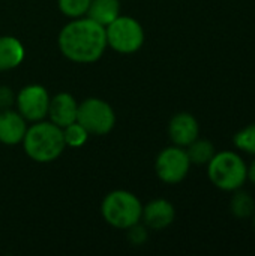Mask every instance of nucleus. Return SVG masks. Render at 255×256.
Masks as SVG:
<instances>
[{
	"label": "nucleus",
	"instance_id": "obj_1",
	"mask_svg": "<svg viewBox=\"0 0 255 256\" xmlns=\"http://www.w3.org/2000/svg\"><path fill=\"white\" fill-rule=\"evenodd\" d=\"M105 27L92 18H75L59 33L62 54L75 63H93L99 60L107 48Z\"/></svg>",
	"mask_w": 255,
	"mask_h": 256
},
{
	"label": "nucleus",
	"instance_id": "obj_2",
	"mask_svg": "<svg viewBox=\"0 0 255 256\" xmlns=\"http://www.w3.org/2000/svg\"><path fill=\"white\" fill-rule=\"evenodd\" d=\"M26 154L39 164L56 160L65 150L63 130L53 122H35L23 138Z\"/></svg>",
	"mask_w": 255,
	"mask_h": 256
},
{
	"label": "nucleus",
	"instance_id": "obj_3",
	"mask_svg": "<svg viewBox=\"0 0 255 256\" xmlns=\"http://www.w3.org/2000/svg\"><path fill=\"white\" fill-rule=\"evenodd\" d=\"M207 176L218 189L234 192L248 180V165L236 152H219L207 164Z\"/></svg>",
	"mask_w": 255,
	"mask_h": 256
},
{
	"label": "nucleus",
	"instance_id": "obj_4",
	"mask_svg": "<svg viewBox=\"0 0 255 256\" xmlns=\"http://www.w3.org/2000/svg\"><path fill=\"white\" fill-rule=\"evenodd\" d=\"M101 212L108 225L117 230H128L140 224L143 204L134 194L128 190H114L104 198Z\"/></svg>",
	"mask_w": 255,
	"mask_h": 256
},
{
	"label": "nucleus",
	"instance_id": "obj_5",
	"mask_svg": "<svg viewBox=\"0 0 255 256\" xmlns=\"http://www.w3.org/2000/svg\"><path fill=\"white\" fill-rule=\"evenodd\" d=\"M107 45L120 54H134L144 44V30L141 24L125 15H119L105 27Z\"/></svg>",
	"mask_w": 255,
	"mask_h": 256
},
{
	"label": "nucleus",
	"instance_id": "obj_6",
	"mask_svg": "<svg viewBox=\"0 0 255 256\" xmlns=\"http://www.w3.org/2000/svg\"><path fill=\"white\" fill-rule=\"evenodd\" d=\"M77 122L89 135H107L116 124V116L110 104L98 98H89L78 105Z\"/></svg>",
	"mask_w": 255,
	"mask_h": 256
},
{
	"label": "nucleus",
	"instance_id": "obj_7",
	"mask_svg": "<svg viewBox=\"0 0 255 256\" xmlns=\"http://www.w3.org/2000/svg\"><path fill=\"white\" fill-rule=\"evenodd\" d=\"M191 165L192 164L188 158L186 150L179 146H171L164 148L158 154L155 170L161 182L167 184H177L185 180Z\"/></svg>",
	"mask_w": 255,
	"mask_h": 256
},
{
	"label": "nucleus",
	"instance_id": "obj_8",
	"mask_svg": "<svg viewBox=\"0 0 255 256\" xmlns=\"http://www.w3.org/2000/svg\"><path fill=\"white\" fill-rule=\"evenodd\" d=\"M18 112L26 118V122H41L48 116L50 94L47 88L39 84H30L20 90L15 96Z\"/></svg>",
	"mask_w": 255,
	"mask_h": 256
},
{
	"label": "nucleus",
	"instance_id": "obj_9",
	"mask_svg": "<svg viewBox=\"0 0 255 256\" xmlns=\"http://www.w3.org/2000/svg\"><path fill=\"white\" fill-rule=\"evenodd\" d=\"M168 135L174 146L188 147L200 135V126L197 118L189 112H179L173 116L168 124Z\"/></svg>",
	"mask_w": 255,
	"mask_h": 256
},
{
	"label": "nucleus",
	"instance_id": "obj_10",
	"mask_svg": "<svg viewBox=\"0 0 255 256\" xmlns=\"http://www.w3.org/2000/svg\"><path fill=\"white\" fill-rule=\"evenodd\" d=\"M77 111H78V104L75 98L69 93H59L50 99V106H48L50 122H53L62 129L77 122Z\"/></svg>",
	"mask_w": 255,
	"mask_h": 256
},
{
	"label": "nucleus",
	"instance_id": "obj_11",
	"mask_svg": "<svg viewBox=\"0 0 255 256\" xmlns=\"http://www.w3.org/2000/svg\"><path fill=\"white\" fill-rule=\"evenodd\" d=\"M27 124L26 118L18 112L9 110L0 111V142L6 146H14L23 142Z\"/></svg>",
	"mask_w": 255,
	"mask_h": 256
},
{
	"label": "nucleus",
	"instance_id": "obj_12",
	"mask_svg": "<svg viewBox=\"0 0 255 256\" xmlns=\"http://www.w3.org/2000/svg\"><path fill=\"white\" fill-rule=\"evenodd\" d=\"M176 212L170 201L167 200H155L150 201L146 207H143L141 219L146 226L152 230H164L170 226L174 220Z\"/></svg>",
	"mask_w": 255,
	"mask_h": 256
},
{
	"label": "nucleus",
	"instance_id": "obj_13",
	"mask_svg": "<svg viewBox=\"0 0 255 256\" xmlns=\"http://www.w3.org/2000/svg\"><path fill=\"white\" fill-rule=\"evenodd\" d=\"M23 58V44L14 36H0V72L17 68Z\"/></svg>",
	"mask_w": 255,
	"mask_h": 256
},
{
	"label": "nucleus",
	"instance_id": "obj_14",
	"mask_svg": "<svg viewBox=\"0 0 255 256\" xmlns=\"http://www.w3.org/2000/svg\"><path fill=\"white\" fill-rule=\"evenodd\" d=\"M86 15L107 27L120 15V0H92Z\"/></svg>",
	"mask_w": 255,
	"mask_h": 256
},
{
	"label": "nucleus",
	"instance_id": "obj_15",
	"mask_svg": "<svg viewBox=\"0 0 255 256\" xmlns=\"http://www.w3.org/2000/svg\"><path fill=\"white\" fill-rule=\"evenodd\" d=\"M188 158L191 164L194 165H207L210 159L215 156V146L209 140H200L197 138L188 146Z\"/></svg>",
	"mask_w": 255,
	"mask_h": 256
},
{
	"label": "nucleus",
	"instance_id": "obj_16",
	"mask_svg": "<svg viewBox=\"0 0 255 256\" xmlns=\"http://www.w3.org/2000/svg\"><path fill=\"white\" fill-rule=\"evenodd\" d=\"M230 210L231 214L237 219H248L254 214L255 201L248 192L234 190V195L230 201Z\"/></svg>",
	"mask_w": 255,
	"mask_h": 256
},
{
	"label": "nucleus",
	"instance_id": "obj_17",
	"mask_svg": "<svg viewBox=\"0 0 255 256\" xmlns=\"http://www.w3.org/2000/svg\"><path fill=\"white\" fill-rule=\"evenodd\" d=\"M233 142L239 150L255 156V123H251L239 132H236Z\"/></svg>",
	"mask_w": 255,
	"mask_h": 256
},
{
	"label": "nucleus",
	"instance_id": "obj_18",
	"mask_svg": "<svg viewBox=\"0 0 255 256\" xmlns=\"http://www.w3.org/2000/svg\"><path fill=\"white\" fill-rule=\"evenodd\" d=\"M62 130H63L65 144L69 147H81L89 138V132L78 122H74V123L65 126Z\"/></svg>",
	"mask_w": 255,
	"mask_h": 256
},
{
	"label": "nucleus",
	"instance_id": "obj_19",
	"mask_svg": "<svg viewBox=\"0 0 255 256\" xmlns=\"http://www.w3.org/2000/svg\"><path fill=\"white\" fill-rule=\"evenodd\" d=\"M92 0H57L59 9L68 18H81L87 14Z\"/></svg>",
	"mask_w": 255,
	"mask_h": 256
},
{
	"label": "nucleus",
	"instance_id": "obj_20",
	"mask_svg": "<svg viewBox=\"0 0 255 256\" xmlns=\"http://www.w3.org/2000/svg\"><path fill=\"white\" fill-rule=\"evenodd\" d=\"M128 238L131 240V243L132 244H143L144 242H146V238H147V232H146V230L141 226V225H134V226H131V228H128Z\"/></svg>",
	"mask_w": 255,
	"mask_h": 256
},
{
	"label": "nucleus",
	"instance_id": "obj_21",
	"mask_svg": "<svg viewBox=\"0 0 255 256\" xmlns=\"http://www.w3.org/2000/svg\"><path fill=\"white\" fill-rule=\"evenodd\" d=\"M15 102V94L14 92L6 87V86H2L0 87V111L2 110H9Z\"/></svg>",
	"mask_w": 255,
	"mask_h": 256
},
{
	"label": "nucleus",
	"instance_id": "obj_22",
	"mask_svg": "<svg viewBox=\"0 0 255 256\" xmlns=\"http://www.w3.org/2000/svg\"><path fill=\"white\" fill-rule=\"evenodd\" d=\"M248 180L255 186V159L248 166Z\"/></svg>",
	"mask_w": 255,
	"mask_h": 256
},
{
	"label": "nucleus",
	"instance_id": "obj_23",
	"mask_svg": "<svg viewBox=\"0 0 255 256\" xmlns=\"http://www.w3.org/2000/svg\"><path fill=\"white\" fill-rule=\"evenodd\" d=\"M252 216H254V226H255V212H254V214H252Z\"/></svg>",
	"mask_w": 255,
	"mask_h": 256
}]
</instances>
